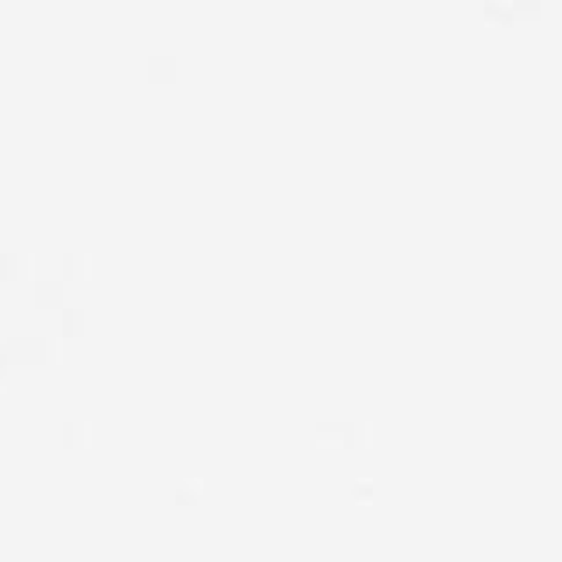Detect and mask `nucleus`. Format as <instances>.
<instances>
[]
</instances>
